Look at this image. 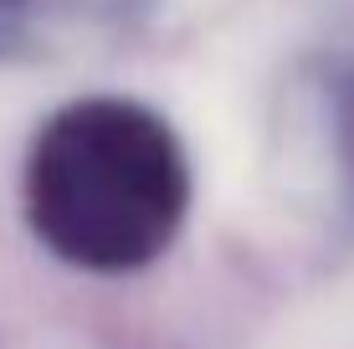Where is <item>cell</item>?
Returning a JSON list of instances; mask_svg holds the SVG:
<instances>
[{"label":"cell","instance_id":"cell-3","mask_svg":"<svg viewBox=\"0 0 354 349\" xmlns=\"http://www.w3.org/2000/svg\"><path fill=\"white\" fill-rule=\"evenodd\" d=\"M328 154H334L339 196L354 216V57L328 82Z\"/></svg>","mask_w":354,"mask_h":349},{"label":"cell","instance_id":"cell-1","mask_svg":"<svg viewBox=\"0 0 354 349\" xmlns=\"http://www.w3.org/2000/svg\"><path fill=\"white\" fill-rule=\"evenodd\" d=\"M195 164L160 108L82 93L36 124L21 160V216L52 262L93 278L144 272L180 242Z\"/></svg>","mask_w":354,"mask_h":349},{"label":"cell","instance_id":"cell-2","mask_svg":"<svg viewBox=\"0 0 354 349\" xmlns=\"http://www.w3.org/2000/svg\"><path fill=\"white\" fill-rule=\"evenodd\" d=\"M133 6L139 0H0V41L31 36L46 21H108Z\"/></svg>","mask_w":354,"mask_h":349}]
</instances>
